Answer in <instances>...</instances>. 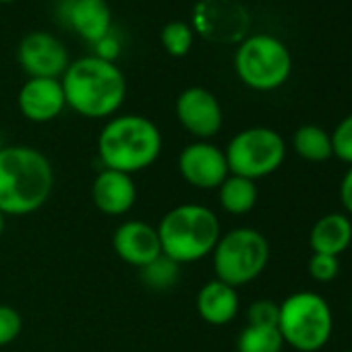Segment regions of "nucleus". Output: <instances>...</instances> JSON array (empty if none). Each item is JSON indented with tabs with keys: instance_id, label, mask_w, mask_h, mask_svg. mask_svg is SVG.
<instances>
[{
	"instance_id": "nucleus-2",
	"label": "nucleus",
	"mask_w": 352,
	"mask_h": 352,
	"mask_svg": "<svg viewBox=\"0 0 352 352\" xmlns=\"http://www.w3.org/2000/svg\"><path fill=\"white\" fill-rule=\"evenodd\" d=\"M67 106L85 118H108L124 102L126 81L122 71L100 56L73 60L60 77Z\"/></svg>"
},
{
	"instance_id": "nucleus-29",
	"label": "nucleus",
	"mask_w": 352,
	"mask_h": 352,
	"mask_svg": "<svg viewBox=\"0 0 352 352\" xmlns=\"http://www.w3.org/2000/svg\"><path fill=\"white\" fill-rule=\"evenodd\" d=\"M116 54H118V44H116L110 36H106L104 40L98 42V54H96V56L114 63V56H116Z\"/></svg>"
},
{
	"instance_id": "nucleus-13",
	"label": "nucleus",
	"mask_w": 352,
	"mask_h": 352,
	"mask_svg": "<svg viewBox=\"0 0 352 352\" xmlns=\"http://www.w3.org/2000/svg\"><path fill=\"white\" fill-rule=\"evenodd\" d=\"M114 253L133 267H145L162 255L157 228L143 220H126L112 234Z\"/></svg>"
},
{
	"instance_id": "nucleus-14",
	"label": "nucleus",
	"mask_w": 352,
	"mask_h": 352,
	"mask_svg": "<svg viewBox=\"0 0 352 352\" xmlns=\"http://www.w3.org/2000/svg\"><path fill=\"white\" fill-rule=\"evenodd\" d=\"M19 110L32 122H50L67 108L60 79L30 77L19 91Z\"/></svg>"
},
{
	"instance_id": "nucleus-22",
	"label": "nucleus",
	"mask_w": 352,
	"mask_h": 352,
	"mask_svg": "<svg viewBox=\"0 0 352 352\" xmlns=\"http://www.w3.org/2000/svg\"><path fill=\"white\" fill-rule=\"evenodd\" d=\"M139 274H141V280H143V284L147 288H151V290H168V288H172L176 282H179L181 265L174 263L172 259H168L166 255H160L157 259H153L151 263L141 267Z\"/></svg>"
},
{
	"instance_id": "nucleus-4",
	"label": "nucleus",
	"mask_w": 352,
	"mask_h": 352,
	"mask_svg": "<svg viewBox=\"0 0 352 352\" xmlns=\"http://www.w3.org/2000/svg\"><path fill=\"white\" fill-rule=\"evenodd\" d=\"M162 255L174 263H195L214 253L222 228L218 216L199 204H183L172 208L155 226Z\"/></svg>"
},
{
	"instance_id": "nucleus-16",
	"label": "nucleus",
	"mask_w": 352,
	"mask_h": 352,
	"mask_svg": "<svg viewBox=\"0 0 352 352\" xmlns=\"http://www.w3.org/2000/svg\"><path fill=\"white\" fill-rule=\"evenodd\" d=\"M241 309L236 288L220 282L210 280L197 292V313L210 325H226L230 323Z\"/></svg>"
},
{
	"instance_id": "nucleus-23",
	"label": "nucleus",
	"mask_w": 352,
	"mask_h": 352,
	"mask_svg": "<svg viewBox=\"0 0 352 352\" xmlns=\"http://www.w3.org/2000/svg\"><path fill=\"white\" fill-rule=\"evenodd\" d=\"M160 40L170 56H185L193 46V32L185 21H170L162 28Z\"/></svg>"
},
{
	"instance_id": "nucleus-5",
	"label": "nucleus",
	"mask_w": 352,
	"mask_h": 352,
	"mask_svg": "<svg viewBox=\"0 0 352 352\" xmlns=\"http://www.w3.org/2000/svg\"><path fill=\"white\" fill-rule=\"evenodd\" d=\"M278 329L284 344L298 352L321 350L333 331V315L327 300L311 290H300L280 302Z\"/></svg>"
},
{
	"instance_id": "nucleus-24",
	"label": "nucleus",
	"mask_w": 352,
	"mask_h": 352,
	"mask_svg": "<svg viewBox=\"0 0 352 352\" xmlns=\"http://www.w3.org/2000/svg\"><path fill=\"white\" fill-rule=\"evenodd\" d=\"M280 319V305L270 298H259L251 302L247 309V325H259V327H278Z\"/></svg>"
},
{
	"instance_id": "nucleus-19",
	"label": "nucleus",
	"mask_w": 352,
	"mask_h": 352,
	"mask_svg": "<svg viewBox=\"0 0 352 352\" xmlns=\"http://www.w3.org/2000/svg\"><path fill=\"white\" fill-rule=\"evenodd\" d=\"M218 199L226 214L245 216L257 206L259 191H257L255 181H249L245 176L230 174L228 179L218 187Z\"/></svg>"
},
{
	"instance_id": "nucleus-31",
	"label": "nucleus",
	"mask_w": 352,
	"mask_h": 352,
	"mask_svg": "<svg viewBox=\"0 0 352 352\" xmlns=\"http://www.w3.org/2000/svg\"><path fill=\"white\" fill-rule=\"evenodd\" d=\"M5 147V139H3V133H0V149Z\"/></svg>"
},
{
	"instance_id": "nucleus-8",
	"label": "nucleus",
	"mask_w": 352,
	"mask_h": 352,
	"mask_svg": "<svg viewBox=\"0 0 352 352\" xmlns=\"http://www.w3.org/2000/svg\"><path fill=\"white\" fill-rule=\"evenodd\" d=\"M224 153L230 174L257 181L274 174L282 166L286 157V143L274 129L251 126L236 133Z\"/></svg>"
},
{
	"instance_id": "nucleus-27",
	"label": "nucleus",
	"mask_w": 352,
	"mask_h": 352,
	"mask_svg": "<svg viewBox=\"0 0 352 352\" xmlns=\"http://www.w3.org/2000/svg\"><path fill=\"white\" fill-rule=\"evenodd\" d=\"M309 274L315 282H331L340 274V261L331 255L313 253L309 259Z\"/></svg>"
},
{
	"instance_id": "nucleus-6",
	"label": "nucleus",
	"mask_w": 352,
	"mask_h": 352,
	"mask_svg": "<svg viewBox=\"0 0 352 352\" xmlns=\"http://www.w3.org/2000/svg\"><path fill=\"white\" fill-rule=\"evenodd\" d=\"M216 280L241 288L263 274L270 261V243L255 228H234L220 236L214 253Z\"/></svg>"
},
{
	"instance_id": "nucleus-28",
	"label": "nucleus",
	"mask_w": 352,
	"mask_h": 352,
	"mask_svg": "<svg viewBox=\"0 0 352 352\" xmlns=\"http://www.w3.org/2000/svg\"><path fill=\"white\" fill-rule=\"evenodd\" d=\"M340 201L346 210V216H352V166L348 168L340 183Z\"/></svg>"
},
{
	"instance_id": "nucleus-10",
	"label": "nucleus",
	"mask_w": 352,
	"mask_h": 352,
	"mask_svg": "<svg viewBox=\"0 0 352 352\" xmlns=\"http://www.w3.org/2000/svg\"><path fill=\"white\" fill-rule=\"evenodd\" d=\"M174 110L181 126L197 141L216 137L224 122V112L218 98L206 87H187L181 91Z\"/></svg>"
},
{
	"instance_id": "nucleus-11",
	"label": "nucleus",
	"mask_w": 352,
	"mask_h": 352,
	"mask_svg": "<svg viewBox=\"0 0 352 352\" xmlns=\"http://www.w3.org/2000/svg\"><path fill=\"white\" fill-rule=\"evenodd\" d=\"M17 58L30 77L42 79H58L71 65L65 44L46 32H34L25 36L19 44Z\"/></svg>"
},
{
	"instance_id": "nucleus-25",
	"label": "nucleus",
	"mask_w": 352,
	"mask_h": 352,
	"mask_svg": "<svg viewBox=\"0 0 352 352\" xmlns=\"http://www.w3.org/2000/svg\"><path fill=\"white\" fill-rule=\"evenodd\" d=\"M331 135V151L338 160L352 166V114L342 118Z\"/></svg>"
},
{
	"instance_id": "nucleus-17",
	"label": "nucleus",
	"mask_w": 352,
	"mask_h": 352,
	"mask_svg": "<svg viewBox=\"0 0 352 352\" xmlns=\"http://www.w3.org/2000/svg\"><path fill=\"white\" fill-rule=\"evenodd\" d=\"M352 243V222L346 214H325L321 216L309 234V245L313 253L340 257Z\"/></svg>"
},
{
	"instance_id": "nucleus-30",
	"label": "nucleus",
	"mask_w": 352,
	"mask_h": 352,
	"mask_svg": "<svg viewBox=\"0 0 352 352\" xmlns=\"http://www.w3.org/2000/svg\"><path fill=\"white\" fill-rule=\"evenodd\" d=\"M5 226H7V216L0 212V236L5 234Z\"/></svg>"
},
{
	"instance_id": "nucleus-18",
	"label": "nucleus",
	"mask_w": 352,
	"mask_h": 352,
	"mask_svg": "<svg viewBox=\"0 0 352 352\" xmlns=\"http://www.w3.org/2000/svg\"><path fill=\"white\" fill-rule=\"evenodd\" d=\"M69 23L83 40L98 44L110 34L112 13L106 0H73L69 7Z\"/></svg>"
},
{
	"instance_id": "nucleus-9",
	"label": "nucleus",
	"mask_w": 352,
	"mask_h": 352,
	"mask_svg": "<svg viewBox=\"0 0 352 352\" xmlns=\"http://www.w3.org/2000/svg\"><path fill=\"white\" fill-rule=\"evenodd\" d=\"M176 166H179V172L185 183L201 191L218 189L230 176L224 149L210 141H195L187 145L179 153Z\"/></svg>"
},
{
	"instance_id": "nucleus-15",
	"label": "nucleus",
	"mask_w": 352,
	"mask_h": 352,
	"mask_svg": "<svg viewBox=\"0 0 352 352\" xmlns=\"http://www.w3.org/2000/svg\"><path fill=\"white\" fill-rule=\"evenodd\" d=\"M91 199L94 206L112 218H120L129 214L137 201V187L133 176L116 170H100L91 185Z\"/></svg>"
},
{
	"instance_id": "nucleus-7",
	"label": "nucleus",
	"mask_w": 352,
	"mask_h": 352,
	"mask_svg": "<svg viewBox=\"0 0 352 352\" xmlns=\"http://www.w3.org/2000/svg\"><path fill=\"white\" fill-rule=\"evenodd\" d=\"M234 71L247 87L255 91H274L288 81L292 73V54L282 40L257 34L239 44Z\"/></svg>"
},
{
	"instance_id": "nucleus-32",
	"label": "nucleus",
	"mask_w": 352,
	"mask_h": 352,
	"mask_svg": "<svg viewBox=\"0 0 352 352\" xmlns=\"http://www.w3.org/2000/svg\"><path fill=\"white\" fill-rule=\"evenodd\" d=\"M0 3H5V5H7V3H15V0H0Z\"/></svg>"
},
{
	"instance_id": "nucleus-3",
	"label": "nucleus",
	"mask_w": 352,
	"mask_h": 352,
	"mask_svg": "<svg viewBox=\"0 0 352 352\" xmlns=\"http://www.w3.org/2000/svg\"><path fill=\"white\" fill-rule=\"evenodd\" d=\"M162 153V133L145 116L122 114L110 118L98 137V157L104 168L137 174Z\"/></svg>"
},
{
	"instance_id": "nucleus-26",
	"label": "nucleus",
	"mask_w": 352,
	"mask_h": 352,
	"mask_svg": "<svg viewBox=\"0 0 352 352\" xmlns=\"http://www.w3.org/2000/svg\"><path fill=\"white\" fill-rule=\"evenodd\" d=\"M21 327L23 319L19 311L9 305H0V348L15 342L21 333Z\"/></svg>"
},
{
	"instance_id": "nucleus-20",
	"label": "nucleus",
	"mask_w": 352,
	"mask_h": 352,
	"mask_svg": "<svg viewBox=\"0 0 352 352\" xmlns=\"http://www.w3.org/2000/svg\"><path fill=\"white\" fill-rule=\"evenodd\" d=\"M292 147L307 162H325L333 155L331 135L317 124H302L292 135Z\"/></svg>"
},
{
	"instance_id": "nucleus-12",
	"label": "nucleus",
	"mask_w": 352,
	"mask_h": 352,
	"mask_svg": "<svg viewBox=\"0 0 352 352\" xmlns=\"http://www.w3.org/2000/svg\"><path fill=\"white\" fill-rule=\"evenodd\" d=\"M195 19L199 32L208 40L220 44L243 42L249 28V15L245 7L234 0H204L197 7Z\"/></svg>"
},
{
	"instance_id": "nucleus-21",
	"label": "nucleus",
	"mask_w": 352,
	"mask_h": 352,
	"mask_svg": "<svg viewBox=\"0 0 352 352\" xmlns=\"http://www.w3.org/2000/svg\"><path fill=\"white\" fill-rule=\"evenodd\" d=\"M282 348L284 340L278 327L247 325L236 340L239 352H282Z\"/></svg>"
},
{
	"instance_id": "nucleus-1",
	"label": "nucleus",
	"mask_w": 352,
	"mask_h": 352,
	"mask_svg": "<svg viewBox=\"0 0 352 352\" xmlns=\"http://www.w3.org/2000/svg\"><path fill=\"white\" fill-rule=\"evenodd\" d=\"M54 187L48 157L28 145L0 149V212L5 216H30L46 206Z\"/></svg>"
}]
</instances>
